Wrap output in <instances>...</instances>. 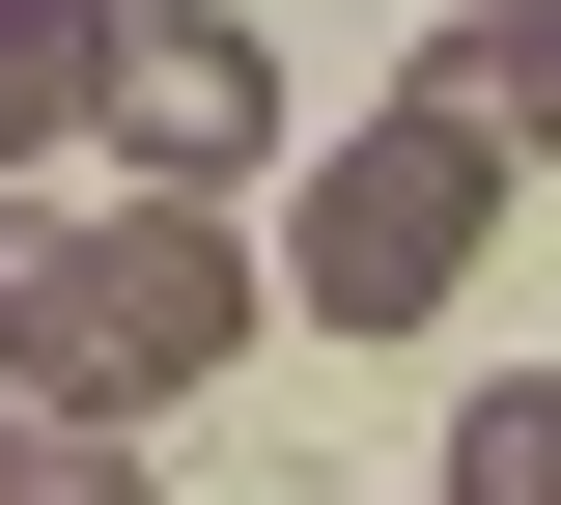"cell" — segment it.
<instances>
[{
  "mask_svg": "<svg viewBox=\"0 0 561 505\" xmlns=\"http://www.w3.org/2000/svg\"><path fill=\"white\" fill-rule=\"evenodd\" d=\"M253 309H280V253L225 197H113V225L0 197V393H57V422H169Z\"/></svg>",
  "mask_w": 561,
  "mask_h": 505,
  "instance_id": "6da1fadb",
  "label": "cell"
},
{
  "mask_svg": "<svg viewBox=\"0 0 561 505\" xmlns=\"http://www.w3.org/2000/svg\"><path fill=\"white\" fill-rule=\"evenodd\" d=\"M84 28H113V0H0V197L84 141Z\"/></svg>",
  "mask_w": 561,
  "mask_h": 505,
  "instance_id": "5b68a950",
  "label": "cell"
},
{
  "mask_svg": "<svg viewBox=\"0 0 561 505\" xmlns=\"http://www.w3.org/2000/svg\"><path fill=\"white\" fill-rule=\"evenodd\" d=\"M449 505H561V365H505V393H449Z\"/></svg>",
  "mask_w": 561,
  "mask_h": 505,
  "instance_id": "8992f818",
  "label": "cell"
},
{
  "mask_svg": "<svg viewBox=\"0 0 561 505\" xmlns=\"http://www.w3.org/2000/svg\"><path fill=\"white\" fill-rule=\"evenodd\" d=\"M84 141H113V197H253L280 169V57L225 0H113L84 28Z\"/></svg>",
  "mask_w": 561,
  "mask_h": 505,
  "instance_id": "3957f363",
  "label": "cell"
},
{
  "mask_svg": "<svg viewBox=\"0 0 561 505\" xmlns=\"http://www.w3.org/2000/svg\"><path fill=\"white\" fill-rule=\"evenodd\" d=\"M0 505H140V422H57V393H0Z\"/></svg>",
  "mask_w": 561,
  "mask_h": 505,
  "instance_id": "52a82bcc",
  "label": "cell"
},
{
  "mask_svg": "<svg viewBox=\"0 0 561 505\" xmlns=\"http://www.w3.org/2000/svg\"><path fill=\"white\" fill-rule=\"evenodd\" d=\"M478 253H505V141L449 113V84H393V113L309 169V225H280V282L337 309V337H421V309L478 282Z\"/></svg>",
  "mask_w": 561,
  "mask_h": 505,
  "instance_id": "7a4b0ae2",
  "label": "cell"
},
{
  "mask_svg": "<svg viewBox=\"0 0 561 505\" xmlns=\"http://www.w3.org/2000/svg\"><path fill=\"white\" fill-rule=\"evenodd\" d=\"M421 84H449L505 169H561V0H449V57H421Z\"/></svg>",
  "mask_w": 561,
  "mask_h": 505,
  "instance_id": "277c9868",
  "label": "cell"
}]
</instances>
